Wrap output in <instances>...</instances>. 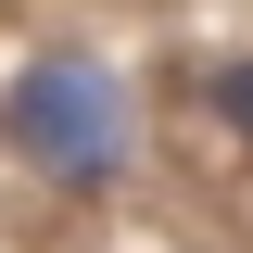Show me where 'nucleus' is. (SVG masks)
I'll return each instance as SVG.
<instances>
[{
  "label": "nucleus",
  "instance_id": "1",
  "mask_svg": "<svg viewBox=\"0 0 253 253\" xmlns=\"http://www.w3.org/2000/svg\"><path fill=\"white\" fill-rule=\"evenodd\" d=\"M0 126H13V152H26L51 190H101V177H126V152H139V101H126V76L101 51H38L26 76L0 89Z\"/></svg>",
  "mask_w": 253,
  "mask_h": 253
},
{
  "label": "nucleus",
  "instance_id": "2",
  "mask_svg": "<svg viewBox=\"0 0 253 253\" xmlns=\"http://www.w3.org/2000/svg\"><path fill=\"white\" fill-rule=\"evenodd\" d=\"M215 114H228V126L253 139V63H228V76H215Z\"/></svg>",
  "mask_w": 253,
  "mask_h": 253
}]
</instances>
